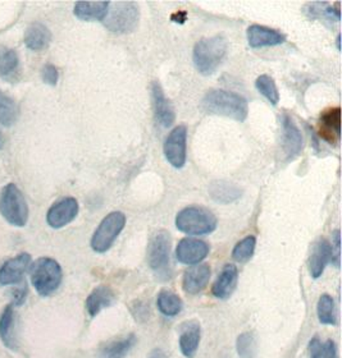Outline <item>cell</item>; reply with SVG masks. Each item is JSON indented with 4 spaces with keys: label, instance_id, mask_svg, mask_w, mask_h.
I'll use <instances>...</instances> for the list:
<instances>
[{
    "label": "cell",
    "instance_id": "obj_6",
    "mask_svg": "<svg viewBox=\"0 0 342 358\" xmlns=\"http://www.w3.org/2000/svg\"><path fill=\"white\" fill-rule=\"evenodd\" d=\"M171 236L165 231H159L150 239L148 246V264L160 280L171 279Z\"/></svg>",
    "mask_w": 342,
    "mask_h": 358
},
{
    "label": "cell",
    "instance_id": "obj_31",
    "mask_svg": "<svg viewBox=\"0 0 342 358\" xmlns=\"http://www.w3.org/2000/svg\"><path fill=\"white\" fill-rule=\"evenodd\" d=\"M309 357L337 358V347L334 341L322 342L320 338H313L309 343Z\"/></svg>",
    "mask_w": 342,
    "mask_h": 358
},
{
    "label": "cell",
    "instance_id": "obj_16",
    "mask_svg": "<svg viewBox=\"0 0 342 358\" xmlns=\"http://www.w3.org/2000/svg\"><path fill=\"white\" fill-rule=\"evenodd\" d=\"M247 43L254 48H267V46H277L286 41V36L273 29H269L261 24H252L247 29Z\"/></svg>",
    "mask_w": 342,
    "mask_h": 358
},
{
    "label": "cell",
    "instance_id": "obj_20",
    "mask_svg": "<svg viewBox=\"0 0 342 358\" xmlns=\"http://www.w3.org/2000/svg\"><path fill=\"white\" fill-rule=\"evenodd\" d=\"M238 279V270L233 264L224 265L222 271L217 278L216 283L213 284L212 293L218 299H230L232 293L236 289Z\"/></svg>",
    "mask_w": 342,
    "mask_h": 358
},
{
    "label": "cell",
    "instance_id": "obj_11",
    "mask_svg": "<svg viewBox=\"0 0 342 358\" xmlns=\"http://www.w3.org/2000/svg\"><path fill=\"white\" fill-rule=\"evenodd\" d=\"M78 202L74 197H64L53 203L46 214V223L53 229H60L72 223L78 215Z\"/></svg>",
    "mask_w": 342,
    "mask_h": 358
},
{
    "label": "cell",
    "instance_id": "obj_26",
    "mask_svg": "<svg viewBox=\"0 0 342 358\" xmlns=\"http://www.w3.org/2000/svg\"><path fill=\"white\" fill-rule=\"evenodd\" d=\"M109 1H78L74 8V13L81 21L103 22L108 13Z\"/></svg>",
    "mask_w": 342,
    "mask_h": 358
},
{
    "label": "cell",
    "instance_id": "obj_27",
    "mask_svg": "<svg viewBox=\"0 0 342 358\" xmlns=\"http://www.w3.org/2000/svg\"><path fill=\"white\" fill-rule=\"evenodd\" d=\"M241 194H242V191L240 189V187L228 183V182H224V180L213 182L209 187V194L212 196V199L214 201L219 202V203H231V202L236 201L241 197Z\"/></svg>",
    "mask_w": 342,
    "mask_h": 358
},
{
    "label": "cell",
    "instance_id": "obj_5",
    "mask_svg": "<svg viewBox=\"0 0 342 358\" xmlns=\"http://www.w3.org/2000/svg\"><path fill=\"white\" fill-rule=\"evenodd\" d=\"M139 18V6L134 1L109 3L103 24L113 34H130L137 27Z\"/></svg>",
    "mask_w": 342,
    "mask_h": 358
},
{
    "label": "cell",
    "instance_id": "obj_14",
    "mask_svg": "<svg viewBox=\"0 0 342 358\" xmlns=\"http://www.w3.org/2000/svg\"><path fill=\"white\" fill-rule=\"evenodd\" d=\"M151 100L156 124L163 128L171 127L176 120L175 109L171 101L164 95L163 89L158 81L151 83Z\"/></svg>",
    "mask_w": 342,
    "mask_h": 358
},
{
    "label": "cell",
    "instance_id": "obj_3",
    "mask_svg": "<svg viewBox=\"0 0 342 358\" xmlns=\"http://www.w3.org/2000/svg\"><path fill=\"white\" fill-rule=\"evenodd\" d=\"M30 279L39 296L49 297L58 291L63 280V270L54 259L40 257L31 264Z\"/></svg>",
    "mask_w": 342,
    "mask_h": 358
},
{
    "label": "cell",
    "instance_id": "obj_7",
    "mask_svg": "<svg viewBox=\"0 0 342 358\" xmlns=\"http://www.w3.org/2000/svg\"><path fill=\"white\" fill-rule=\"evenodd\" d=\"M176 228L189 236H204L216 231L217 217L208 209L190 206L177 214Z\"/></svg>",
    "mask_w": 342,
    "mask_h": 358
},
{
    "label": "cell",
    "instance_id": "obj_12",
    "mask_svg": "<svg viewBox=\"0 0 342 358\" xmlns=\"http://www.w3.org/2000/svg\"><path fill=\"white\" fill-rule=\"evenodd\" d=\"M31 266V256L26 252L17 255L0 266V285H15L23 280V276Z\"/></svg>",
    "mask_w": 342,
    "mask_h": 358
},
{
    "label": "cell",
    "instance_id": "obj_32",
    "mask_svg": "<svg viewBox=\"0 0 342 358\" xmlns=\"http://www.w3.org/2000/svg\"><path fill=\"white\" fill-rule=\"evenodd\" d=\"M256 246V238L254 236H247L236 243L232 251V257L236 262L244 264L247 262L254 256Z\"/></svg>",
    "mask_w": 342,
    "mask_h": 358
},
{
    "label": "cell",
    "instance_id": "obj_29",
    "mask_svg": "<svg viewBox=\"0 0 342 358\" xmlns=\"http://www.w3.org/2000/svg\"><path fill=\"white\" fill-rule=\"evenodd\" d=\"M20 117V108L15 100L0 91V124L4 127L13 126Z\"/></svg>",
    "mask_w": 342,
    "mask_h": 358
},
{
    "label": "cell",
    "instance_id": "obj_17",
    "mask_svg": "<svg viewBox=\"0 0 342 358\" xmlns=\"http://www.w3.org/2000/svg\"><path fill=\"white\" fill-rule=\"evenodd\" d=\"M201 341L200 324L198 321H186L179 328V350L186 358H193L199 350Z\"/></svg>",
    "mask_w": 342,
    "mask_h": 358
},
{
    "label": "cell",
    "instance_id": "obj_25",
    "mask_svg": "<svg viewBox=\"0 0 342 358\" xmlns=\"http://www.w3.org/2000/svg\"><path fill=\"white\" fill-rule=\"evenodd\" d=\"M21 60L15 49L0 45V77L8 83H13L20 76Z\"/></svg>",
    "mask_w": 342,
    "mask_h": 358
},
{
    "label": "cell",
    "instance_id": "obj_19",
    "mask_svg": "<svg viewBox=\"0 0 342 358\" xmlns=\"http://www.w3.org/2000/svg\"><path fill=\"white\" fill-rule=\"evenodd\" d=\"M334 259V251L327 239H320L313 248L309 259V273L314 279H318L324 273V268Z\"/></svg>",
    "mask_w": 342,
    "mask_h": 358
},
{
    "label": "cell",
    "instance_id": "obj_8",
    "mask_svg": "<svg viewBox=\"0 0 342 358\" xmlns=\"http://www.w3.org/2000/svg\"><path fill=\"white\" fill-rule=\"evenodd\" d=\"M126 215L121 211H113L99 224L93 237H91V248L97 254H104L118 238L121 231L125 229Z\"/></svg>",
    "mask_w": 342,
    "mask_h": 358
},
{
    "label": "cell",
    "instance_id": "obj_30",
    "mask_svg": "<svg viewBox=\"0 0 342 358\" xmlns=\"http://www.w3.org/2000/svg\"><path fill=\"white\" fill-rule=\"evenodd\" d=\"M318 320L323 325H336L337 313H336L335 301L329 294H322L317 305Z\"/></svg>",
    "mask_w": 342,
    "mask_h": 358
},
{
    "label": "cell",
    "instance_id": "obj_18",
    "mask_svg": "<svg viewBox=\"0 0 342 358\" xmlns=\"http://www.w3.org/2000/svg\"><path fill=\"white\" fill-rule=\"evenodd\" d=\"M320 136L329 145H334L340 141V136H341V109L340 108L328 109L320 115Z\"/></svg>",
    "mask_w": 342,
    "mask_h": 358
},
{
    "label": "cell",
    "instance_id": "obj_33",
    "mask_svg": "<svg viewBox=\"0 0 342 358\" xmlns=\"http://www.w3.org/2000/svg\"><path fill=\"white\" fill-rule=\"evenodd\" d=\"M255 87L272 105L278 104L280 92L275 86V80L268 75H261L255 81Z\"/></svg>",
    "mask_w": 342,
    "mask_h": 358
},
{
    "label": "cell",
    "instance_id": "obj_35",
    "mask_svg": "<svg viewBox=\"0 0 342 358\" xmlns=\"http://www.w3.org/2000/svg\"><path fill=\"white\" fill-rule=\"evenodd\" d=\"M29 296V285L26 282H22V284L17 285L12 289V303L15 307H21L23 303L26 302Z\"/></svg>",
    "mask_w": 342,
    "mask_h": 358
},
{
    "label": "cell",
    "instance_id": "obj_39",
    "mask_svg": "<svg viewBox=\"0 0 342 358\" xmlns=\"http://www.w3.org/2000/svg\"><path fill=\"white\" fill-rule=\"evenodd\" d=\"M4 148V137H3V134H0V150Z\"/></svg>",
    "mask_w": 342,
    "mask_h": 358
},
{
    "label": "cell",
    "instance_id": "obj_22",
    "mask_svg": "<svg viewBox=\"0 0 342 358\" xmlns=\"http://www.w3.org/2000/svg\"><path fill=\"white\" fill-rule=\"evenodd\" d=\"M116 302V294L112 289L107 285H99L94 291L91 292L89 297L86 299V311L90 317H95L105 308L112 306Z\"/></svg>",
    "mask_w": 342,
    "mask_h": 358
},
{
    "label": "cell",
    "instance_id": "obj_1",
    "mask_svg": "<svg viewBox=\"0 0 342 358\" xmlns=\"http://www.w3.org/2000/svg\"><path fill=\"white\" fill-rule=\"evenodd\" d=\"M201 109L208 114L244 122L249 114L245 97L226 90H210L201 100Z\"/></svg>",
    "mask_w": 342,
    "mask_h": 358
},
{
    "label": "cell",
    "instance_id": "obj_10",
    "mask_svg": "<svg viewBox=\"0 0 342 358\" xmlns=\"http://www.w3.org/2000/svg\"><path fill=\"white\" fill-rule=\"evenodd\" d=\"M281 123H282L281 148H282L283 155L286 157V160L290 162L300 155L303 146H304V138H303L301 131L299 129L298 126L295 124V122L289 114L283 113Z\"/></svg>",
    "mask_w": 342,
    "mask_h": 358
},
{
    "label": "cell",
    "instance_id": "obj_23",
    "mask_svg": "<svg viewBox=\"0 0 342 358\" xmlns=\"http://www.w3.org/2000/svg\"><path fill=\"white\" fill-rule=\"evenodd\" d=\"M0 341L8 350L17 348L15 336V307L7 305L0 313Z\"/></svg>",
    "mask_w": 342,
    "mask_h": 358
},
{
    "label": "cell",
    "instance_id": "obj_40",
    "mask_svg": "<svg viewBox=\"0 0 342 358\" xmlns=\"http://www.w3.org/2000/svg\"><path fill=\"white\" fill-rule=\"evenodd\" d=\"M336 41H337V49L340 50V35L337 36V40H336Z\"/></svg>",
    "mask_w": 342,
    "mask_h": 358
},
{
    "label": "cell",
    "instance_id": "obj_21",
    "mask_svg": "<svg viewBox=\"0 0 342 358\" xmlns=\"http://www.w3.org/2000/svg\"><path fill=\"white\" fill-rule=\"evenodd\" d=\"M23 41L31 52H43L52 43V32L44 23H31L25 31Z\"/></svg>",
    "mask_w": 342,
    "mask_h": 358
},
{
    "label": "cell",
    "instance_id": "obj_38",
    "mask_svg": "<svg viewBox=\"0 0 342 358\" xmlns=\"http://www.w3.org/2000/svg\"><path fill=\"white\" fill-rule=\"evenodd\" d=\"M148 358H168L167 357V355H165V352L163 350H160V348H154L153 351L150 352L149 356Z\"/></svg>",
    "mask_w": 342,
    "mask_h": 358
},
{
    "label": "cell",
    "instance_id": "obj_24",
    "mask_svg": "<svg viewBox=\"0 0 342 358\" xmlns=\"http://www.w3.org/2000/svg\"><path fill=\"white\" fill-rule=\"evenodd\" d=\"M137 343V338L135 334H128L119 339H113L105 343L97 353L99 358H125L130 352L134 350Z\"/></svg>",
    "mask_w": 342,
    "mask_h": 358
},
{
    "label": "cell",
    "instance_id": "obj_37",
    "mask_svg": "<svg viewBox=\"0 0 342 358\" xmlns=\"http://www.w3.org/2000/svg\"><path fill=\"white\" fill-rule=\"evenodd\" d=\"M340 231H334V234H332V251L335 250L336 254L334 256V260H332V264H335L336 268H340V259H341V255H340Z\"/></svg>",
    "mask_w": 342,
    "mask_h": 358
},
{
    "label": "cell",
    "instance_id": "obj_36",
    "mask_svg": "<svg viewBox=\"0 0 342 358\" xmlns=\"http://www.w3.org/2000/svg\"><path fill=\"white\" fill-rule=\"evenodd\" d=\"M41 80L49 86H57L60 80L58 68L53 64H45L44 67L41 68Z\"/></svg>",
    "mask_w": 342,
    "mask_h": 358
},
{
    "label": "cell",
    "instance_id": "obj_2",
    "mask_svg": "<svg viewBox=\"0 0 342 358\" xmlns=\"http://www.w3.org/2000/svg\"><path fill=\"white\" fill-rule=\"evenodd\" d=\"M227 52V41L224 36H212L199 40L193 48V60L196 71L203 76L216 73Z\"/></svg>",
    "mask_w": 342,
    "mask_h": 358
},
{
    "label": "cell",
    "instance_id": "obj_4",
    "mask_svg": "<svg viewBox=\"0 0 342 358\" xmlns=\"http://www.w3.org/2000/svg\"><path fill=\"white\" fill-rule=\"evenodd\" d=\"M0 215L15 228H23L29 222V205L15 183H8L0 191Z\"/></svg>",
    "mask_w": 342,
    "mask_h": 358
},
{
    "label": "cell",
    "instance_id": "obj_13",
    "mask_svg": "<svg viewBox=\"0 0 342 358\" xmlns=\"http://www.w3.org/2000/svg\"><path fill=\"white\" fill-rule=\"evenodd\" d=\"M209 245L207 242L196 238L181 239L176 248V257L184 265H198L207 259L209 255Z\"/></svg>",
    "mask_w": 342,
    "mask_h": 358
},
{
    "label": "cell",
    "instance_id": "obj_28",
    "mask_svg": "<svg viewBox=\"0 0 342 358\" xmlns=\"http://www.w3.org/2000/svg\"><path fill=\"white\" fill-rule=\"evenodd\" d=\"M156 306H158V310L163 313L164 316L175 317L182 311L184 302L173 292L162 291L156 297Z\"/></svg>",
    "mask_w": 342,
    "mask_h": 358
},
{
    "label": "cell",
    "instance_id": "obj_9",
    "mask_svg": "<svg viewBox=\"0 0 342 358\" xmlns=\"http://www.w3.org/2000/svg\"><path fill=\"white\" fill-rule=\"evenodd\" d=\"M187 128L185 126L172 129L164 141V157L176 169H181L186 164Z\"/></svg>",
    "mask_w": 342,
    "mask_h": 358
},
{
    "label": "cell",
    "instance_id": "obj_34",
    "mask_svg": "<svg viewBox=\"0 0 342 358\" xmlns=\"http://www.w3.org/2000/svg\"><path fill=\"white\" fill-rule=\"evenodd\" d=\"M236 350L240 358H255L258 353L256 339L252 333H242L238 336Z\"/></svg>",
    "mask_w": 342,
    "mask_h": 358
},
{
    "label": "cell",
    "instance_id": "obj_15",
    "mask_svg": "<svg viewBox=\"0 0 342 358\" xmlns=\"http://www.w3.org/2000/svg\"><path fill=\"white\" fill-rule=\"evenodd\" d=\"M210 266L207 264H198L187 268L182 279L184 291L190 296H196L204 291L210 280Z\"/></svg>",
    "mask_w": 342,
    "mask_h": 358
}]
</instances>
